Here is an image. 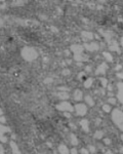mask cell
Masks as SVG:
<instances>
[{
  "mask_svg": "<svg viewBox=\"0 0 123 154\" xmlns=\"http://www.w3.org/2000/svg\"><path fill=\"white\" fill-rule=\"evenodd\" d=\"M88 151L90 153H96V147H94L93 145H89V146H88Z\"/></svg>",
  "mask_w": 123,
  "mask_h": 154,
  "instance_id": "28",
  "label": "cell"
},
{
  "mask_svg": "<svg viewBox=\"0 0 123 154\" xmlns=\"http://www.w3.org/2000/svg\"><path fill=\"white\" fill-rule=\"evenodd\" d=\"M108 103H109V104H111V105H115L116 104V99H115V98H113V97L109 98V99H108Z\"/></svg>",
  "mask_w": 123,
  "mask_h": 154,
  "instance_id": "27",
  "label": "cell"
},
{
  "mask_svg": "<svg viewBox=\"0 0 123 154\" xmlns=\"http://www.w3.org/2000/svg\"><path fill=\"white\" fill-rule=\"evenodd\" d=\"M109 48L113 51H116V52H120V47H119V44L116 42L115 40H112L109 42Z\"/></svg>",
  "mask_w": 123,
  "mask_h": 154,
  "instance_id": "12",
  "label": "cell"
},
{
  "mask_svg": "<svg viewBox=\"0 0 123 154\" xmlns=\"http://www.w3.org/2000/svg\"><path fill=\"white\" fill-rule=\"evenodd\" d=\"M112 120L115 125L123 133V111L116 108L112 111Z\"/></svg>",
  "mask_w": 123,
  "mask_h": 154,
  "instance_id": "1",
  "label": "cell"
},
{
  "mask_svg": "<svg viewBox=\"0 0 123 154\" xmlns=\"http://www.w3.org/2000/svg\"><path fill=\"white\" fill-rule=\"evenodd\" d=\"M22 57L28 62H32L37 59L38 57V52L36 51L35 48L31 46H26L22 49Z\"/></svg>",
  "mask_w": 123,
  "mask_h": 154,
  "instance_id": "2",
  "label": "cell"
},
{
  "mask_svg": "<svg viewBox=\"0 0 123 154\" xmlns=\"http://www.w3.org/2000/svg\"><path fill=\"white\" fill-rule=\"evenodd\" d=\"M100 121H102V120H100V118H96V124L97 125V124H100Z\"/></svg>",
  "mask_w": 123,
  "mask_h": 154,
  "instance_id": "38",
  "label": "cell"
},
{
  "mask_svg": "<svg viewBox=\"0 0 123 154\" xmlns=\"http://www.w3.org/2000/svg\"><path fill=\"white\" fill-rule=\"evenodd\" d=\"M107 70H108V65L106 63H103L97 67V69L96 71V75H103V74H105L106 72H107Z\"/></svg>",
  "mask_w": 123,
  "mask_h": 154,
  "instance_id": "9",
  "label": "cell"
},
{
  "mask_svg": "<svg viewBox=\"0 0 123 154\" xmlns=\"http://www.w3.org/2000/svg\"><path fill=\"white\" fill-rule=\"evenodd\" d=\"M108 89H109V91H112V89H113V88H112V85H109L108 86Z\"/></svg>",
  "mask_w": 123,
  "mask_h": 154,
  "instance_id": "45",
  "label": "cell"
},
{
  "mask_svg": "<svg viewBox=\"0 0 123 154\" xmlns=\"http://www.w3.org/2000/svg\"><path fill=\"white\" fill-rule=\"evenodd\" d=\"M103 55H104L105 59L107 60V62H109V63H112V62H113V57H112V55L110 54V52L104 51L103 52Z\"/></svg>",
  "mask_w": 123,
  "mask_h": 154,
  "instance_id": "21",
  "label": "cell"
},
{
  "mask_svg": "<svg viewBox=\"0 0 123 154\" xmlns=\"http://www.w3.org/2000/svg\"><path fill=\"white\" fill-rule=\"evenodd\" d=\"M119 151H120V153H121V154H123V146H122V147H120Z\"/></svg>",
  "mask_w": 123,
  "mask_h": 154,
  "instance_id": "43",
  "label": "cell"
},
{
  "mask_svg": "<svg viewBox=\"0 0 123 154\" xmlns=\"http://www.w3.org/2000/svg\"><path fill=\"white\" fill-rule=\"evenodd\" d=\"M75 112H76V115L78 116H84L86 113H87V107L84 104H77L75 105Z\"/></svg>",
  "mask_w": 123,
  "mask_h": 154,
  "instance_id": "5",
  "label": "cell"
},
{
  "mask_svg": "<svg viewBox=\"0 0 123 154\" xmlns=\"http://www.w3.org/2000/svg\"><path fill=\"white\" fill-rule=\"evenodd\" d=\"M80 153L81 154H89V151H88V149H85V148H81Z\"/></svg>",
  "mask_w": 123,
  "mask_h": 154,
  "instance_id": "29",
  "label": "cell"
},
{
  "mask_svg": "<svg viewBox=\"0 0 123 154\" xmlns=\"http://www.w3.org/2000/svg\"><path fill=\"white\" fill-rule=\"evenodd\" d=\"M81 37L84 41H90L92 39L94 38V35L92 34L91 32H89V31H82V33H81Z\"/></svg>",
  "mask_w": 123,
  "mask_h": 154,
  "instance_id": "10",
  "label": "cell"
},
{
  "mask_svg": "<svg viewBox=\"0 0 123 154\" xmlns=\"http://www.w3.org/2000/svg\"><path fill=\"white\" fill-rule=\"evenodd\" d=\"M58 97L60 98V99L62 100H67V99H69V94L67 91H60V92H58Z\"/></svg>",
  "mask_w": 123,
  "mask_h": 154,
  "instance_id": "19",
  "label": "cell"
},
{
  "mask_svg": "<svg viewBox=\"0 0 123 154\" xmlns=\"http://www.w3.org/2000/svg\"><path fill=\"white\" fill-rule=\"evenodd\" d=\"M92 83H93V79H92V78H87V79L84 81V87L85 88H90Z\"/></svg>",
  "mask_w": 123,
  "mask_h": 154,
  "instance_id": "22",
  "label": "cell"
},
{
  "mask_svg": "<svg viewBox=\"0 0 123 154\" xmlns=\"http://www.w3.org/2000/svg\"><path fill=\"white\" fill-rule=\"evenodd\" d=\"M85 71H86V72H90V71H91V67H90V66H87V67L85 68Z\"/></svg>",
  "mask_w": 123,
  "mask_h": 154,
  "instance_id": "37",
  "label": "cell"
},
{
  "mask_svg": "<svg viewBox=\"0 0 123 154\" xmlns=\"http://www.w3.org/2000/svg\"><path fill=\"white\" fill-rule=\"evenodd\" d=\"M104 143H105V145H107V146H109V145H111V140L109 139V138H106L105 140H104Z\"/></svg>",
  "mask_w": 123,
  "mask_h": 154,
  "instance_id": "31",
  "label": "cell"
},
{
  "mask_svg": "<svg viewBox=\"0 0 123 154\" xmlns=\"http://www.w3.org/2000/svg\"><path fill=\"white\" fill-rule=\"evenodd\" d=\"M0 123H2V124L6 123V119H5V117L3 115V111H2V109H0Z\"/></svg>",
  "mask_w": 123,
  "mask_h": 154,
  "instance_id": "24",
  "label": "cell"
},
{
  "mask_svg": "<svg viewBox=\"0 0 123 154\" xmlns=\"http://www.w3.org/2000/svg\"><path fill=\"white\" fill-rule=\"evenodd\" d=\"M120 43H121V46H122V48H123V37L121 38V40H120Z\"/></svg>",
  "mask_w": 123,
  "mask_h": 154,
  "instance_id": "44",
  "label": "cell"
},
{
  "mask_svg": "<svg viewBox=\"0 0 123 154\" xmlns=\"http://www.w3.org/2000/svg\"><path fill=\"white\" fill-rule=\"evenodd\" d=\"M100 83H102V86L103 87H107V85H108V81L106 78H100Z\"/></svg>",
  "mask_w": 123,
  "mask_h": 154,
  "instance_id": "26",
  "label": "cell"
},
{
  "mask_svg": "<svg viewBox=\"0 0 123 154\" xmlns=\"http://www.w3.org/2000/svg\"><path fill=\"white\" fill-rule=\"evenodd\" d=\"M117 76L120 77V78H123V74L122 73H117Z\"/></svg>",
  "mask_w": 123,
  "mask_h": 154,
  "instance_id": "39",
  "label": "cell"
},
{
  "mask_svg": "<svg viewBox=\"0 0 123 154\" xmlns=\"http://www.w3.org/2000/svg\"><path fill=\"white\" fill-rule=\"evenodd\" d=\"M64 116L67 117V118H71V114H70V112H64Z\"/></svg>",
  "mask_w": 123,
  "mask_h": 154,
  "instance_id": "34",
  "label": "cell"
},
{
  "mask_svg": "<svg viewBox=\"0 0 123 154\" xmlns=\"http://www.w3.org/2000/svg\"><path fill=\"white\" fill-rule=\"evenodd\" d=\"M70 154H78V151L76 148H72V149L70 150Z\"/></svg>",
  "mask_w": 123,
  "mask_h": 154,
  "instance_id": "32",
  "label": "cell"
},
{
  "mask_svg": "<svg viewBox=\"0 0 123 154\" xmlns=\"http://www.w3.org/2000/svg\"><path fill=\"white\" fill-rule=\"evenodd\" d=\"M9 131H10L9 127L5 126L4 124L0 123V142H2V143H6L7 142L6 134L9 133Z\"/></svg>",
  "mask_w": 123,
  "mask_h": 154,
  "instance_id": "4",
  "label": "cell"
},
{
  "mask_svg": "<svg viewBox=\"0 0 123 154\" xmlns=\"http://www.w3.org/2000/svg\"><path fill=\"white\" fill-rule=\"evenodd\" d=\"M83 47L87 49L88 51H96L100 49V44L97 42H90V43H84Z\"/></svg>",
  "mask_w": 123,
  "mask_h": 154,
  "instance_id": "6",
  "label": "cell"
},
{
  "mask_svg": "<svg viewBox=\"0 0 123 154\" xmlns=\"http://www.w3.org/2000/svg\"><path fill=\"white\" fill-rule=\"evenodd\" d=\"M51 29L54 30V32H57V31H58V29H55V28H54V27H51Z\"/></svg>",
  "mask_w": 123,
  "mask_h": 154,
  "instance_id": "46",
  "label": "cell"
},
{
  "mask_svg": "<svg viewBox=\"0 0 123 154\" xmlns=\"http://www.w3.org/2000/svg\"><path fill=\"white\" fill-rule=\"evenodd\" d=\"M100 34L106 38V40H107L108 42H110L112 36H113V33H112L111 31H107V32H106V31H103V30H100Z\"/></svg>",
  "mask_w": 123,
  "mask_h": 154,
  "instance_id": "16",
  "label": "cell"
},
{
  "mask_svg": "<svg viewBox=\"0 0 123 154\" xmlns=\"http://www.w3.org/2000/svg\"><path fill=\"white\" fill-rule=\"evenodd\" d=\"M70 74V70L69 69H64L63 70V75H69Z\"/></svg>",
  "mask_w": 123,
  "mask_h": 154,
  "instance_id": "33",
  "label": "cell"
},
{
  "mask_svg": "<svg viewBox=\"0 0 123 154\" xmlns=\"http://www.w3.org/2000/svg\"><path fill=\"white\" fill-rule=\"evenodd\" d=\"M117 98L120 101V103L123 104V82L117 83Z\"/></svg>",
  "mask_w": 123,
  "mask_h": 154,
  "instance_id": "7",
  "label": "cell"
},
{
  "mask_svg": "<svg viewBox=\"0 0 123 154\" xmlns=\"http://www.w3.org/2000/svg\"><path fill=\"white\" fill-rule=\"evenodd\" d=\"M80 125H81V127H82V130L85 131V133H88L89 131V121L87 119H81L80 121Z\"/></svg>",
  "mask_w": 123,
  "mask_h": 154,
  "instance_id": "13",
  "label": "cell"
},
{
  "mask_svg": "<svg viewBox=\"0 0 123 154\" xmlns=\"http://www.w3.org/2000/svg\"><path fill=\"white\" fill-rule=\"evenodd\" d=\"M106 154H113V152H112L111 150H107L106 151Z\"/></svg>",
  "mask_w": 123,
  "mask_h": 154,
  "instance_id": "41",
  "label": "cell"
},
{
  "mask_svg": "<svg viewBox=\"0 0 123 154\" xmlns=\"http://www.w3.org/2000/svg\"><path fill=\"white\" fill-rule=\"evenodd\" d=\"M83 76H84V72H80V73H79V75H78V79H81V78H82Z\"/></svg>",
  "mask_w": 123,
  "mask_h": 154,
  "instance_id": "36",
  "label": "cell"
},
{
  "mask_svg": "<svg viewBox=\"0 0 123 154\" xmlns=\"http://www.w3.org/2000/svg\"><path fill=\"white\" fill-rule=\"evenodd\" d=\"M83 98V92L82 91H80V89H76V91H74L73 94V99L75 101H81Z\"/></svg>",
  "mask_w": 123,
  "mask_h": 154,
  "instance_id": "15",
  "label": "cell"
},
{
  "mask_svg": "<svg viewBox=\"0 0 123 154\" xmlns=\"http://www.w3.org/2000/svg\"><path fill=\"white\" fill-rule=\"evenodd\" d=\"M9 145H10V148H12V154H22V152H21V150H19V146L16 145V143H15V141H10Z\"/></svg>",
  "mask_w": 123,
  "mask_h": 154,
  "instance_id": "14",
  "label": "cell"
},
{
  "mask_svg": "<svg viewBox=\"0 0 123 154\" xmlns=\"http://www.w3.org/2000/svg\"><path fill=\"white\" fill-rule=\"evenodd\" d=\"M70 142H71V144L73 145V146H77V145L79 144L78 138L76 137V135H74V134H71V135H70Z\"/></svg>",
  "mask_w": 123,
  "mask_h": 154,
  "instance_id": "18",
  "label": "cell"
},
{
  "mask_svg": "<svg viewBox=\"0 0 123 154\" xmlns=\"http://www.w3.org/2000/svg\"><path fill=\"white\" fill-rule=\"evenodd\" d=\"M120 138H121V141L123 142V134H122V135H121V136H120Z\"/></svg>",
  "mask_w": 123,
  "mask_h": 154,
  "instance_id": "47",
  "label": "cell"
},
{
  "mask_svg": "<svg viewBox=\"0 0 123 154\" xmlns=\"http://www.w3.org/2000/svg\"><path fill=\"white\" fill-rule=\"evenodd\" d=\"M85 102L86 104L89 105L90 107H92V106H94V100L92 99V97H90L89 95H87V96H85Z\"/></svg>",
  "mask_w": 123,
  "mask_h": 154,
  "instance_id": "20",
  "label": "cell"
},
{
  "mask_svg": "<svg viewBox=\"0 0 123 154\" xmlns=\"http://www.w3.org/2000/svg\"><path fill=\"white\" fill-rule=\"evenodd\" d=\"M57 109L58 110H60V111H63V112H73L74 111V107L70 104L69 102H66V101H64V102L58 104Z\"/></svg>",
  "mask_w": 123,
  "mask_h": 154,
  "instance_id": "3",
  "label": "cell"
},
{
  "mask_svg": "<svg viewBox=\"0 0 123 154\" xmlns=\"http://www.w3.org/2000/svg\"><path fill=\"white\" fill-rule=\"evenodd\" d=\"M74 60L77 63H82V62L88 61V55H86L84 54H80V55H74Z\"/></svg>",
  "mask_w": 123,
  "mask_h": 154,
  "instance_id": "11",
  "label": "cell"
},
{
  "mask_svg": "<svg viewBox=\"0 0 123 154\" xmlns=\"http://www.w3.org/2000/svg\"><path fill=\"white\" fill-rule=\"evenodd\" d=\"M83 49H84V47H83V45H80V44H74V45H71V47H70V50L72 52H74V55L83 54Z\"/></svg>",
  "mask_w": 123,
  "mask_h": 154,
  "instance_id": "8",
  "label": "cell"
},
{
  "mask_svg": "<svg viewBox=\"0 0 123 154\" xmlns=\"http://www.w3.org/2000/svg\"><path fill=\"white\" fill-rule=\"evenodd\" d=\"M0 154H5V151L3 149V147H2V145L0 144Z\"/></svg>",
  "mask_w": 123,
  "mask_h": 154,
  "instance_id": "35",
  "label": "cell"
},
{
  "mask_svg": "<svg viewBox=\"0 0 123 154\" xmlns=\"http://www.w3.org/2000/svg\"><path fill=\"white\" fill-rule=\"evenodd\" d=\"M103 110H104V112H106V113H109V112H111V107H110V105H107V104H105V105H103Z\"/></svg>",
  "mask_w": 123,
  "mask_h": 154,
  "instance_id": "25",
  "label": "cell"
},
{
  "mask_svg": "<svg viewBox=\"0 0 123 154\" xmlns=\"http://www.w3.org/2000/svg\"><path fill=\"white\" fill-rule=\"evenodd\" d=\"M121 68H122V66H121V65H118V66L116 67V70H117V71H118V70H120Z\"/></svg>",
  "mask_w": 123,
  "mask_h": 154,
  "instance_id": "40",
  "label": "cell"
},
{
  "mask_svg": "<svg viewBox=\"0 0 123 154\" xmlns=\"http://www.w3.org/2000/svg\"><path fill=\"white\" fill-rule=\"evenodd\" d=\"M51 78H49V79H48V78H47V79H46V81H45V83H48V82H51Z\"/></svg>",
  "mask_w": 123,
  "mask_h": 154,
  "instance_id": "42",
  "label": "cell"
},
{
  "mask_svg": "<svg viewBox=\"0 0 123 154\" xmlns=\"http://www.w3.org/2000/svg\"><path fill=\"white\" fill-rule=\"evenodd\" d=\"M93 137H94V139H97V140L104 138V131L103 130H96V133H94Z\"/></svg>",
  "mask_w": 123,
  "mask_h": 154,
  "instance_id": "23",
  "label": "cell"
},
{
  "mask_svg": "<svg viewBox=\"0 0 123 154\" xmlns=\"http://www.w3.org/2000/svg\"><path fill=\"white\" fill-rule=\"evenodd\" d=\"M58 89L60 91H68L69 88L68 87H65V86H60V87H58Z\"/></svg>",
  "mask_w": 123,
  "mask_h": 154,
  "instance_id": "30",
  "label": "cell"
},
{
  "mask_svg": "<svg viewBox=\"0 0 123 154\" xmlns=\"http://www.w3.org/2000/svg\"><path fill=\"white\" fill-rule=\"evenodd\" d=\"M58 152H60V154H70V150L66 145L62 144L58 146Z\"/></svg>",
  "mask_w": 123,
  "mask_h": 154,
  "instance_id": "17",
  "label": "cell"
}]
</instances>
